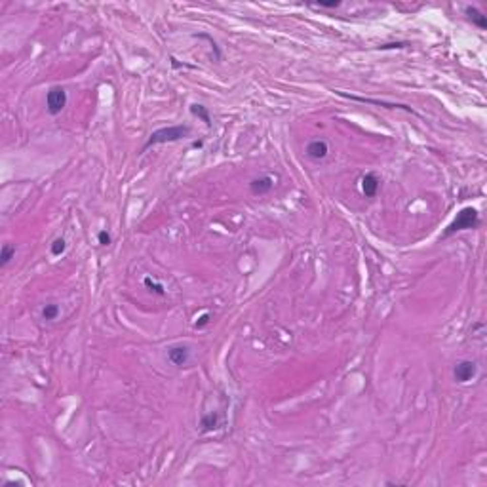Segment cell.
<instances>
[{
    "label": "cell",
    "instance_id": "6da1fadb",
    "mask_svg": "<svg viewBox=\"0 0 487 487\" xmlns=\"http://www.w3.org/2000/svg\"><path fill=\"white\" fill-rule=\"evenodd\" d=\"M189 135H190V128L189 126H183V124H177V126L158 128V130H154V132L149 135L147 143L143 145V150L150 149V147H154V145H164V143L181 141V139H185V137H189Z\"/></svg>",
    "mask_w": 487,
    "mask_h": 487
},
{
    "label": "cell",
    "instance_id": "7a4b0ae2",
    "mask_svg": "<svg viewBox=\"0 0 487 487\" xmlns=\"http://www.w3.org/2000/svg\"><path fill=\"white\" fill-rule=\"evenodd\" d=\"M479 225V213L476 208H463L461 212L455 215V219L451 221L448 225V228L443 230V238L448 236H453L457 232H463V230H470V228H476Z\"/></svg>",
    "mask_w": 487,
    "mask_h": 487
},
{
    "label": "cell",
    "instance_id": "3957f363",
    "mask_svg": "<svg viewBox=\"0 0 487 487\" xmlns=\"http://www.w3.org/2000/svg\"><path fill=\"white\" fill-rule=\"evenodd\" d=\"M67 107V92L61 86L50 88V92L46 95V110L52 116H57L61 110Z\"/></svg>",
    "mask_w": 487,
    "mask_h": 487
},
{
    "label": "cell",
    "instance_id": "277c9868",
    "mask_svg": "<svg viewBox=\"0 0 487 487\" xmlns=\"http://www.w3.org/2000/svg\"><path fill=\"white\" fill-rule=\"evenodd\" d=\"M476 373H478V366L472 360H461L453 368V377L457 383H468L476 377Z\"/></svg>",
    "mask_w": 487,
    "mask_h": 487
},
{
    "label": "cell",
    "instance_id": "5b68a950",
    "mask_svg": "<svg viewBox=\"0 0 487 487\" xmlns=\"http://www.w3.org/2000/svg\"><path fill=\"white\" fill-rule=\"evenodd\" d=\"M168 360L172 361L173 366L183 368L187 366L190 360V346L187 345H173L168 348Z\"/></svg>",
    "mask_w": 487,
    "mask_h": 487
},
{
    "label": "cell",
    "instance_id": "8992f818",
    "mask_svg": "<svg viewBox=\"0 0 487 487\" xmlns=\"http://www.w3.org/2000/svg\"><path fill=\"white\" fill-rule=\"evenodd\" d=\"M272 187H274V179H272L270 175L257 177V179H253L252 183H250V190H252V194H255V196L268 194V192L272 190Z\"/></svg>",
    "mask_w": 487,
    "mask_h": 487
},
{
    "label": "cell",
    "instance_id": "52a82bcc",
    "mask_svg": "<svg viewBox=\"0 0 487 487\" xmlns=\"http://www.w3.org/2000/svg\"><path fill=\"white\" fill-rule=\"evenodd\" d=\"M379 187H381V181H379V177L375 173H366V175L361 177V192H363L366 198L375 196Z\"/></svg>",
    "mask_w": 487,
    "mask_h": 487
},
{
    "label": "cell",
    "instance_id": "ba28073f",
    "mask_svg": "<svg viewBox=\"0 0 487 487\" xmlns=\"http://www.w3.org/2000/svg\"><path fill=\"white\" fill-rule=\"evenodd\" d=\"M328 152H330V147L323 139H314L307 145V156L312 160H322L328 156Z\"/></svg>",
    "mask_w": 487,
    "mask_h": 487
},
{
    "label": "cell",
    "instance_id": "9c48e42d",
    "mask_svg": "<svg viewBox=\"0 0 487 487\" xmlns=\"http://www.w3.org/2000/svg\"><path fill=\"white\" fill-rule=\"evenodd\" d=\"M464 14L468 16V19H470L472 23L476 25V27H479V29H487V17L479 12L478 8H474V6H466L464 8Z\"/></svg>",
    "mask_w": 487,
    "mask_h": 487
},
{
    "label": "cell",
    "instance_id": "30bf717a",
    "mask_svg": "<svg viewBox=\"0 0 487 487\" xmlns=\"http://www.w3.org/2000/svg\"><path fill=\"white\" fill-rule=\"evenodd\" d=\"M200 426H202V432H212L215 428H219V415L215 411L204 413L202 421H200Z\"/></svg>",
    "mask_w": 487,
    "mask_h": 487
},
{
    "label": "cell",
    "instance_id": "8fae6325",
    "mask_svg": "<svg viewBox=\"0 0 487 487\" xmlns=\"http://www.w3.org/2000/svg\"><path fill=\"white\" fill-rule=\"evenodd\" d=\"M190 112H192L196 118H200L202 122H206V126L208 128H212V116H210V112H208V107L194 103V105H190Z\"/></svg>",
    "mask_w": 487,
    "mask_h": 487
},
{
    "label": "cell",
    "instance_id": "7c38bea8",
    "mask_svg": "<svg viewBox=\"0 0 487 487\" xmlns=\"http://www.w3.org/2000/svg\"><path fill=\"white\" fill-rule=\"evenodd\" d=\"M16 257V246L4 243L0 250V267H8V263Z\"/></svg>",
    "mask_w": 487,
    "mask_h": 487
},
{
    "label": "cell",
    "instance_id": "4fadbf2b",
    "mask_svg": "<svg viewBox=\"0 0 487 487\" xmlns=\"http://www.w3.org/2000/svg\"><path fill=\"white\" fill-rule=\"evenodd\" d=\"M143 283H145V288L149 291H152V293H156V295H166V290H164V286L160 282H154L150 276H147L145 280H143Z\"/></svg>",
    "mask_w": 487,
    "mask_h": 487
},
{
    "label": "cell",
    "instance_id": "5bb4252c",
    "mask_svg": "<svg viewBox=\"0 0 487 487\" xmlns=\"http://www.w3.org/2000/svg\"><path fill=\"white\" fill-rule=\"evenodd\" d=\"M57 316H59V307L54 305V303H50V305H46V307L42 308V318H44V320H55Z\"/></svg>",
    "mask_w": 487,
    "mask_h": 487
},
{
    "label": "cell",
    "instance_id": "9a60e30c",
    "mask_svg": "<svg viewBox=\"0 0 487 487\" xmlns=\"http://www.w3.org/2000/svg\"><path fill=\"white\" fill-rule=\"evenodd\" d=\"M65 250H67V242H65L63 238H57V240H54L52 248H50V252H52V255H54V257H59L61 253H65Z\"/></svg>",
    "mask_w": 487,
    "mask_h": 487
},
{
    "label": "cell",
    "instance_id": "2e32d148",
    "mask_svg": "<svg viewBox=\"0 0 487 487\" xmlns=\"http://www.w3.org/2000/svg\"><path fill=\"white\" fill-rule=\"evenodd\" d=\"M97 242L101 243V246H110L112 238H110V234L107 230H99V232H97Z\"/></svg>",
    "mask_w": 487,
    "mask_h": 487
},
{
    "label": "cell",
    "instance_id": "e0dca14e",
    "mask_svg": "<svg viewBox=\"0 0 487 487\" xmlns=\"http://www.w3.org/2000/svg\"><path fill=\"white\" fill-rule=\"evenodd\" d=\"M316 8H330V10H335L341 6V2L339 0H330V2H316L314 4Z\"/></svg>",
    "mask_w": 487,
    "mask_h": 487
},
{
    "label": "cell",
    "instance_id": "ac0fdd59",
    "mask_svg": "<svg viewBox=\"0 0 487 487\" xmlns=\"http://www.w3.org/2000/svg\"><path fill=\"white\" fill-rule=\"evenodd\" d=\"M210 318H212V316L208 314V312H206V314H202V316H200V318H198V320H196V323H194V328H198V330H202V328H206V326L210 323Z\"/></svg>",
    "mask_w": 487,
    "mask_h": 487
}]
</instances>
